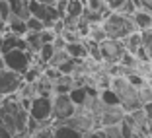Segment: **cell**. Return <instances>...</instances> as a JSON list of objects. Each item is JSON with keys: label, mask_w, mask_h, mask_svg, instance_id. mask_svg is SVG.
<instances>
[{"label": "cell", "mask_w": 152, "mask_h": 138, "mask_svg": "<svg viewBox=\"0 0 152 138\" xmlns=\"http://www.w3.org/2000/svg\"><path fill=\"white\" fill-rule=\"evenodd\" d=\"M27 119H29V113H27V109L22 105L18 94L8 95V97H0V121H2V125L10 130L12 136L27 134L26 132Z\"/></svg>", "instance_id": "6da1fadb"}, {"label": "cell", "mask_w": 152, "mask_h": 138, "mask_svg": "<svg viewBox=\"0 0 152 138\" xmlns=\"http://www.w3.org/2000/svg\"><path fill=\"white\" fill-rule=\"evenodd\" d=\"M109 88L113 89V94L117 95V101H119V107L125 113H133L142 109V99H140V88L133 86L127 76H117V78H111V84Z\"/></svg>", "instance_id": "7a4b0ae2"}, {"label": "cell", "mask_w": 152, "mask_h": 138, "mask_svg": "<svg viewBox=\"0 0 152 138\" xmlns=\"http://www.w3.org/2000/svg\"><path fill=\"white\" fill-rule=\"evenodd\" d=\"M102 29L105 33L107 39L113 41H123L125 37H129L131 33L139 31L133 23V18L129 16H123L119 12H109V16L102 22Z\"/></svg>", "instance_id": "3957f363"}, {"label": "cell", "mask_w": 152, "mask_h": 138, "mask_svg": "<svg viewBox=\"0 0 152 138\" xmlns=\"http://www.w3.org/2000/svg\"><path fill=\"white\" fill-rule=\"evenodd\" d=\"M51 111H53V95H35V97L29 101V107H27L29 119L37 121L39 125H49V123H53Z\"/></svg>", "instance_id": "277c9868"}, {"label": "cell", "mask_w": 152, "mask_h": 138, "mask_svg": "<svg viewBox=\"0 0 152 138\" xmlns=\"http://www.w3.org/2000/svg\"><path fill=\"white\" fill-rule=\"evenodd\" d=\"M2 60H4V66L8 70L23 76L33 64V54L27 53V51H22V49H14V51H8V53L2 54Z\"/></svg>", "instance_id": "5b68a950"}, {"label": "cell", "mask_w": 152, "mask_h": 138, "mask_svg": "<svg viewBox=\"0 0 152 138\" xmlns=\"http://www.w3.org/2000/svg\"><path fill=\"white\" fill-rule=\"evenodd\" d=\"M78 107L72 103L68 94H53V111H51V119L53 123H66L72 119Z\"/></svg>", "instance_id": "8992f818"}, {"label": "cell", "mask_w": 152, "mask_h": 138, "mask_svg": "<svg viewBox=\"0 0 152 138\" xmlns=\"http://www.w3.org/2000/svg\"><path fill=\"white\" fill-rule=\"evenodd\" d=\"M27 8H29V16L39 20L45 25V29H51L53 23L57 22V20H61L57 10H55V6H45V4H39L37 0H29V2H27Z\"/></svg>", "instance_id": "52a82bcc"}, {"label": "cell", "mask_w": 152, "mask_h": 138, "mask_svg": "<svg viewBox=\"0 0 152 138\" xmlns=\"http://www.w3.org/2000/svg\"><path fill=\"white\" fill-rule=\"evenodd\" d=\"M99 45V54H102V62L109 64V66H115L119 64L121 57L125 54V47L121 41H113V39H103Z\"/></svg>", "instance_id": "ba28073f"}, {"label": "cell", "mask_w": 152, "mask_h": 138, "mask_svg": "<svg viewBox=\"0 0 152 138\" xmlns=\"http://www.w3.org/2000/svg\"><path fill=\"white\" fill-rule=\"evenodd\" d=\"M22 86H23V78L20 74L8 70V68H4L0 72V97H8V95L18 94L22 89Z\"/></svg>", "instance_id": "9c48e42d"}, {"label": "cell", "mask_w": 152, "mask_h": 138, "mask_svg": "<svg viewBox=\"0 0 152 138\" xmlns=\"http://www.w3.org/2000/svg\"><path fill=\"white\" fill-rule=\"evenodd\" d=\"M14 49L27 51V47H26V41H23V37L12 35V33H8V31H6L4 35H2V49H0V54L8 53V51H14Z\"/></svg>", "instance_id": "30bf717a"}, {"label": "cell", "mask_w": 152, "mask_h": 138, "mask_svg": "<svg viewBox=\"0 0 152 138\" xmlns=\"http://www.w3.org/2000/svg\"><path fill=\"white\" fill-rule=\"evenodd\" d=\"M64 51L70 58H76V60H86L88 58V49H86L84 39L76 41V43H66L64 45Z\"/></svg>", "instance_id": "8fae6325"}, {"label": "cell", "mask_w": 152, "mask_h": 138, "mask_svg": "<svg viewBox=\"0 0 152 138\" xmlns=\"http://www.w3.org/2000/svg\"><path fill=\"white\" fill-rule=\"evenodd\" d=\"M6 2L10 6V16H16V18L23 20V22L29 18V8H27L29 0H6Z\"/></svg>", "instance_id": "7c38bea8"}, {"label": "cell", "mask_w": 152, "mask_h": 138, "mask_svg": "<svg viewBox=\"0 0 152 138\" xmlns=\"http://www.w3.org/2000/svg\"><path fill=\"white\" fill-rule=\"evenodd\" d=\"M6 31L12 33V35H18V37H23L27 33V25L23 20L16 18V16H10L8 22H6Z\"/></svg>", "instance_id": "4fadbf2b"}, {"label": "cell", "mask_w": 152, "mask_h": 138, "mask_svg": "<svg viewBox=\"0 0 152 138\" xmlns=\"http://www.w3.org/2000/svg\"><path fill=\"white\" fill-rule=\"evenodd\" d=\"M133 18V23L139 31H144V29H152V14H146L142 10H137V12L131 16Z\"/></svg>", "instance_id": "5bb4252c"}, {"label": "cell", "mask_w": 152, "mask_h": 138, "mask_svg": "<svg viewBox=\"0 0 152 138\" xmlns=\"http://www.w3.org/2000/svg\"><path fill=\"white\" fill-rule=\"evenodd\" d=\"M84 8L88 10V12L99 16L102 20H105L109 16V10H107V6H105V2H103V0H86Z\"/></svg>", "instance_id": "9a60e30c"}, {"label": "cell", "mask_w": 152, "mask_h": 138, "mask_svg": "<svg viewBox=\"0 0 152 138\" xmlns=\"http://www.w3.org/2000/svg\"><path fill=\"white\" fill-rule=\"evenodd\" d=\"M123 43V47H125V53H129V54H133L134 57V53L142 47V43H140V33L139 31H134V33H131L129 37H125V39L121 41Z\"/></svg>", "instance_id": "2e32d148"}, {"label": "cell", "mask_w": 152, "mask_h": 138, "mask_svg": "<svg viewBox=\"0 0 152 138\" xmlns=\"http://www.w3.org/2000/svg\"><path fill=\"white\" fill-rule=\"evenodd\" d=\"M74 86V76H61L53 84V94H68Z\"/></svg>", "instance_id": "e0dca14e"}, {"label": "cell", "mask_w": 152, "mask_h": 138, "mask_svg": "<svg viewBox=\"0 0 152 138\" xmlns=\"http://www.w3.org/2000/svg\"><path fill=\"white\" fill-rule=\"evenodd\" d=\"M82 12H84V6L80 4V0H68V4H66V14H64V18L80 20V18H82Z\"/></svg>", "instance_id": "ac0fdd59"}, {"label": "cell", "mask_w": 152, "mask_h": 138, "mask_svg": "<svg viewBox=\"0 0 152 138\" xmlns=\"http://www.w3.org/2000/svg\"><path fill=\"white\" fill-rule=\"evenodd\" d=\"M140 33V43H142V49L146 51L148 58L152 62V29H144V31H139Z\"/></svg>", "instance_id": "d6986e66"}, {"label": "cell", "mask_w": 152, "mask_h": 138, "mask_svg": "<svg viewBox=\"0 0 152 138\" xmlns=\"http://www.w3.org/2000/svg\"><path fill=\"white\" fill-rule=\"evenodd\" d=\"M86 39L94 41V43H102L103 39H107V37H105V33H103V29H102V23H98V25H90L88 37H86Z\"/></svg>", "instance_id": "ffe728a7"}, {"label": "cell", "mask_w": 152, "mask_h": 138, "mask_svg": "<svg viewBox=\"0 0 152 138\" xmlns=\"http://www.w3.org/2000/svg\"><path fill=\"white\" fill-rule=\"evenodd\" d=\"M68 58H70V57L66 54V51H64V49H63V51H55L53 58L49 60V64H47V66H53V68H57L58 64H63L64 60H68Z\"/></svg>", "instance_id": "44dd1931"}, {"label": "cell", "mask_w": 152, "mask_h": 138, "mask_svg": "<svg viewBox=\"0 0 152 138\" xmlns=\"http://www.w3.org/2000/svg\"><path fill=\"white\" fill-rule=\"evenodd\" d=\"M26 25H27V31H31V33H39V31H43V29H45L43 23H41L37 18H31V16L26 20Z\"/></svg>", "instance_id": "7402d4cb"}, {"label": "cell", "mask_w": 152, "mask_h": 138, "mask_svg": "<svg viewBox=\"0 0 152 138\" xmlns=\"http://www.w3.org/2000/svg\"><path fill=\"white\" fill-rule=\"evenodd\" d=\"M103 136L105 138H123V134H121V129L119 125H111V126H103Z\"/></svg>", "instance_id": "603a6c76"}, {"label": "cell", "mask_w": 152, "mask_h": 138, "mask_svg": "<svg viewBox=\"0 0 152 138\" xmlns=\"http://www.w3.org/2000/svg\"><path fill=\"white\" fill-rule=\"evenodd\" d=\"M117 12L119 14H123V16H133L134 12H137V6H134V2L133 0H125V2H123V6H121L119 10H117Z\"/></svg>", "instance_id": "cb8c5ba5"}, {"label": "cell", "mask_w": 152, "mask_h": 138, "mask_svg": "<svg viewBox=\"0 0 152 138\" xmlns=\"http://www.w3.org/2000/svg\"><path fill=\"white\" fill-rule=\"evenodd\" d=\"M29 138H53V125L43 126V129L35 130L33 134H29Z\"/></svg>", "instance_id": "d4e9b609"}, {"label": "cell", "mask_w": 152, "mask_h": 138, "mask_svg": "<svg viewBox=\"0 0 152 138\" xmlns=\"http://www.w3.org/2000/svg\"><path fill=\"white\" fill-rule=\"evenodd\" d=\"M137 10H142L146 14H152V0H133Z\"/></svg>", "instance_id": "484cf974"}, {"label": "cell", "mask_w": 152, "mask_h": 138, "mask_svg": "<svg viewBox=\"0 0 152 138\" xmlns=\"http://www.w3.org/2000/svg\"><path fill=\"white\" fill-rule=\"evenodd\" d=\"M55 33L51 31V29H43V31H39V39H41V43L43 45H47V43H53L55 41Z\"/></svg>", "instance_id": "4316f807"}, {"label": "cell", "mask_w": 152, "mask_h": 138, "mask_svg": "<svg viewBox=\"0 0 152 138\" xmlns=\"http://www.w3.org/2000/svg\"><path fill=\"white\" fill-rule=\"evenodd\" d=\"M66 4H68V0H57V2H55V10H57L61 20H63L64 14H66Z\"/></svg>", "instance_id": "83f0119b"}, {"label": "cell", "mask_w": 152, "mask_h": 138, "mask_svg": "<svg viewBox=\"0 0 152 138\" xmlns=\"http://www.w3.org/2000/svg\"><path fill=\"white\" fill-rule=\"evenodd\" d=\"M0 18L4 22H8V18H10V6L6 0H0Z\"/></svg>", "instance_id": "f1b7e54d"}, {"label": "cell", "mask_w": 152, "mask_h": 138, "mask_svg": "<svg viewBox=\"0 0 152 138\" xmlns=\"http://www.w3.org/2000/svg\"><path fill=\"white\" fill-rule=\"evenodd\" d=\"M103 2H105V6H107L109 12H117V10L123 6V2H125V0H103Z\"/></svg>", "instance_id": "f546056e"}, {"label": "cell", "mask_w": 152, "mask_h": 138, "mask_svg": "<svg viewBox=\"0 0 152 138\" xmlns=\"http://www.w3.org/2000/svg\"><path fill=\"white\" fill-rule=\"evenodd\" d=\"M142 113L146 117V121H152V101H146L142 105Z\"/></svg>", "instance_id": "4dcf8cb0"}, {"label": "cell", "mask_w": 152, "mask_h": 138, "mask_svg": "<svg viewBox=\"0 0 152 138\" xmlns=\"http://www.w3.org/2000/svg\"><path fill=\"white\" fill-rule=\"evenodd\" d=\"M0 138H14L12 134H10V130L2 125V121H0Z\"/></svg>", "instance_id": "1f68e13d"}, {"label": "cell", "mask_w": 152, "mask_h": 138, "mask_svg": "<svg viewBox=\"0 0 152 138\" xmlns=\"http://www.w3.org/2000/svg\"><path fill=\"white\" fill-rule=\"evenodd\" d=\"M4 33H6V22H4L2 18H0V37L4 35Z\"/></svg>", "instance_id": "d6a6232c"}, {"label": "cell", "mask_w": 152, "mask_h": 138, "mask_svg": "<svg viewBox=\"0 0 152 138\" xmlns=\"http://www.w3.org/2000/svg\"><path fill=\"white\" fill-rule=\"evenodd\" d=\"M37 2H39V4H45V6H55L57 0H37Z\"/></svg>", "instance_id": "836d02e7"}, {"label": "cell", "mask_w": 152, "mask_h": 138, "mask_svg": "<svg viewBox=\"0 0 152 138\" xmlns=\"http://www.w3.org/2000/svg\"><path fill=\"white\" fill-rule=\"evenodd\" d=\"M4 68H6V66H4V60H2V54H0V72L4 70Z\"/></svg>", "instance_id": "e575fe53"}, {"label": "cell", "mask_w": 152, "mask_h": 138, "mask_svg": "<svg viewBox=\"0 0 152 138\" xmlns=\"http://www.w3.org/2000/svg\"><path fill=\"white\" fill-rule=\"evenodd\" d=\"M0 49H2V37H0Z\"/></svg>", "instance_id": "d590c367"}, {"label": "cell", "mask_w": 152, "mask_h": 138, "mask_svg": "<svg viewBox=\"0 0 152 138\" xmlns=\"http://www.w3.org/2000/svg\"><path fill=\"white\" fill-rule=\"evenodd\" d=\"M150 66H152V62H150Z\"/></svg>", "instance_id": "8d00e7d4"}]
</instances>
